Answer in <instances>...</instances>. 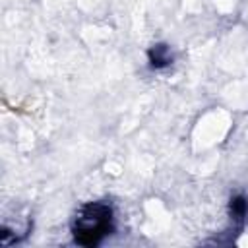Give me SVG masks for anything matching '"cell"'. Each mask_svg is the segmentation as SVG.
Wrapping results in <instances>:
<instances>
[{
    "mask_svg": "<svg viewBox=\"0 0 248 248\" xmlns=\"http://www.w3.org/2000/svg\"><path fill=\"white\" fill-rule=\"evenodd\" d=\"M70 231L74 242L79 246H99L107 236L114 232V209L108 202L95 200L78 207L72 217Z\"/></svg>",
    "mask_w": 248,
    "mask_h": 248,
    "instance_id": "6da1fadb",
    "label": "cell"
},
{
    "mask_svg": "<svg viewBox=\"0 0 248 248\" xmlns=\"http://www.w3.org/2000/svg\"><path fill=\"white\" fill-rule=\"evenodd\" d=\"M229 217L232 223V231L238 234L248 223V198L244 194H234L229 200Z\"/></svg>",
    "mask_w": 248,
    "mask_h": 248,
    "instance_id": "7a4b0ae2",
    "label": "cell"
},
{
    "mask_svg": "<svg viewBox=\"0 0 248 248\" xmlns=\"http://www.w3.org/2000/svg\"><path fill=\"white\" fill-rule=\"evenodd\" d=\"M172 50L167 43H153L147 50V62L151 70H165L172 64Z\"/></svg>",
    "mask_w": 248,
    "mask_h": 248,
    "instance_id": "3957f363",
    "label": "cell"
}]
</instances>
